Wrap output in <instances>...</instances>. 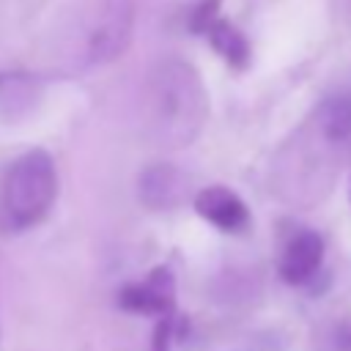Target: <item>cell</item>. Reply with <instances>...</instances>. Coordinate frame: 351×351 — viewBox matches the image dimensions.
<instances>
[{"instance_id": "1", "label": "cell", "mask_w": 351, "mask_h": 351, "mask_svg": "<svg viewBox=\"0 0 351 351\" xmlns=\"http://www.w3.org/2000/svg\"><path fill=\"white\" fill-rule=\"evenodd\" d=\"M208 90L186 60H162L148 71L143 90V129L156 148L192 145L208 121Z\"/></svg>"}, {"instance_id": "2", "label": "cell", "mask_w": 351, "mask_h": 351, "mask_svg": "<svg viewBox=\"0 0 351 351\" xmlns=\"http://www.w3.org/2000/svg\"><path fill=\"white\" fill-rule=\"evenodd\" d=\"M137 0H80L63 25V52L69 71L107 66L121 58L132 41Z\"/></svg>"}, {"instance_id": "3", "label": "cell", "mask_w": 351, "mask_h": 351, "mask_svg": "<svg viewBox=\"0 0 351 351\" xmlns=\"http://www.w3.org/2000/svg\"><path fill=\"white\" fill-rule=\"evenodd\" d=\"M343 165L340 151L307 121L274 159V189L285 203L315 206L332 192Z\"/></svg>"}, {"instance_id": "4", "label": "cell", "mask_w": 351, "mask_h": 351, "mask_svg": "<svg viewBox=\"0 0 351 351\" xmlns=\"http://www.w3.org/2000/svg\"><path fill=\"white\" fill-rule=\"evenodd\" d=\"M58 197L55 159L44 148L16 156L0 184V217L8 230L36 228Z\"/></svg>"}, {"instance_id": "5", "label": "cell", "mask_w": 351, "mask_h": 351, "mask_svg": "<svg viewBox=\"0 0 351 351\" xmlns=\"http://www.w3.org/2000/svg\"><path fill=\"white\" fill-rule=\"evenodd\" d=\"M118 304L137 315L165 318L176 313V277L167 266L151 269L143 280L129 282L118 291Z\"/></svg>"}, {"instance_id": "6", "label": "cell", "mask_w": 351, "mask_h": 351, "mask_svg": "<svg viewBox=\"0 0 351 351\" xmlns=\"http://www.w3.org/2000/svg\"><path fill=\"white\" fill-rule=\"evenodd\" d=\"M137 195L143 206L154 211H170L192 197V178L170 162H156L140 173Z\"/></svg>"}, {"instance_id": "7", "label": "cell", "mask_w": 351, "mask_h": 351, "mask_svg": "<svg viewBox=\"0 0 351 351\" xmlns=\"http://www.w3.org/2000/svg\"><path fill=\"white\" fill-rule=\"evenodd\" d=\"M321 263H324V239L315 230L302 228L293 230L282 244L277 269L288 285H304L318 274Z\"/></svg>"}, {"instance_id": "8", "label": "cell", "mask_w": 351, "mask_h": 351, "mask_svg": "<svg viewBox=\"0 0 351 351\" xmlns=\"http://www.w3.org/2000/svg\"><path fill=\"white\" fill-rule=\"evenodd\" d=\"M192 206H195L197 217H203L208 225H214L222 233H239L250 225L247 203L233 189H228L222 184L197 189L192 195Z\"/></svg>"}, {"instance_id": "9", "label": "cell", "mask_w": 351, "mask_h": 351, "mask_svg": "<svg viewBox=\"0 0 351 351\" xmlns=\"http://www.w3.org/2000/svg\"><path fill=\"white\" fill-rule=\"evenodd\" d=\"M315 129L340 151L346 165H351V96L326 99L310 118Z\"/></svg>"}, {"instance_id": "10", "label": "cell", "mask_w": 351, "mask_h": 351, "mask_svg": "<svg viewBox=\"0 0 351 351\" xmlns=\"http://www.w3.org/2000/svg\"><path fill=\"white\" fill-rule=\"evenodd\" d=\"M203 36L208 38V44L217 49V55H222V60L233 69H247L250 58H252V47L247 41V36L228 19L217 16L206 25Z\"/></svg>"}, {"instance_id": "11", "label": "cell", "mask_w": 351, "mask_h": 351, "mask_svg": "<svg viewBox=\"0 0 351 351\" xmlns=\"http://www.w3.org/2000/svg\"><path fill=\"white\" fill-rule=\"evenodd\" d=\"M38 96V80L27 74H0V110L5 115H19L33 107Z\"/></svg>"}, {"instance_id": "12", "label": "cell", "mask_w": 351, "mask_h": 351, "mask_svg": "<svg viewBox=\"0 0 351 351\" xmlns=\"http://www.w3.org/2000/svg\"><path fill=\"white\" fill-rule=\"evenodd\" d=\"M173 335H176V318H173V315L156 318V329H154L151 351H170V340H173Z\"/></svg>"}, {"instance_id": "13", "label": "cell", "mask_w": 351, "mask_h": 351, "mask_svg": "<svg viewBox=\"0 0 351 351\" xmlns=\"http://www.w3.org/2000/svg\"><path fill=\"white\" fill-rule=\"evenodd\" d=\"M217 16H219V0H203V3L192 11L189 25H192V30H195V33H203V30H206V25H208L211 19H217Z\"/></svg>"}, {"instance_id": "14", "label": "cell", "mask_w": 351, "mask_h": 351, "mask_svg": "<svg viewBox=\"0 0 351 351\" xmlns=\"http://www.w3.org/2000/svg\"><path fill=\"white\" fill-rule=\"evenodd\" d=\"M335 348L337 351H351V318L337 324V329H335Z\"/></svg>"}, {"instance_id": "15", "label": "cell", "mask_w": 351, "mask_h": 351, "mask_svg": "<svg viewBox=\"0 0 351 351\" xmlns=\"http://www.w3.org/2000/svg\"><path fill=\"white\" fill-rule=\"evenodd\" d=\"M348 200H351V186H348Z\"/></svg>"}]
</instances>
